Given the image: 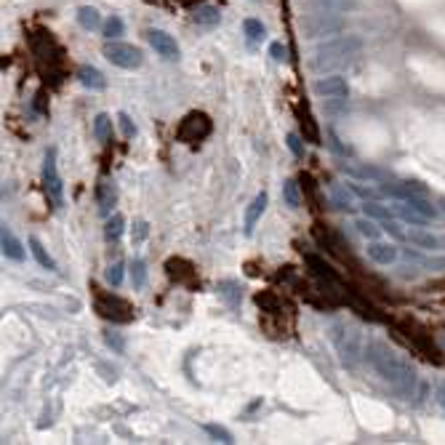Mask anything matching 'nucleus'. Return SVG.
Instances as JSON below:
<instances>
[{"instance_id": "obj_1", "label": "nucleus", "mask_w": 445, "mask_h": 445, "mask_svg": "<svg viewBox=\"0 0 445 445\" xmlns=\"http://www.w3.org/2000/svg\"><path fill=\"white\" fill-rule=\"evenodd\" d=\"M363 355H366V360L371 363L373 371L379 373L403 400H411V397H414V392H416V371L411 368L408 360H403V357L397 355L395 349H390L384 342L371 339V342L366 344V352H363Z\"/></svg>"}, {"instance_id": "obj_2", "label": "nucleus", "mask_w": 445, "mask_h": 445, "mask_svg": "<svg viewBox=\"0 0 445 445\" xmlns=\"http://www.w3.org/2000/svg\"><path fill=\"white\" fill-rule=\"evenodd\" d=\"M363 51V40L355 38V35H344V38H333V40H325L318 49H312L309 53V70L318 75L333 73L339 67H346L349 62H355Z\"/></svg>"}, {"instance_id": "obj_3", "label": "nucleus", "mask_w": 445, "mask_h": 445, "mask_svg": "<svg viewBox=\"0 0 445 445\" xmlns=\"http://www.w3.org/2000/svg\"><path fill=\"white\" fill-rule=\"evenodd\" d=\"M342 27H344V19L339 14H304L298 22V32L307 40H320V38L325 40L328 35L342 32Z\"/></svg>"}, {"instance_id": "obj_4", "label": "nucleus", "mask_w": 445, "mask_h": 445, "mask_svg": "<svg viewBox=\"0 0 445 445\" xmlns=\"http://www.w3.org/2000/svg\"><path fill=\"white\" fill-rule=\"evenodd\" d=\"M101 53H104V59L110 64H115L120 70H139L142 62H144V53L142 51L136 49V46H131V43H120V40H107Z\"/></svg>"}, {"instance_id": "obj_5", "label": "nucleus", "mask_w": 445, "mask_h": 445, "mask_svg": "<svg viewBox=\"0 0 445 445\" xmlns=\"http://www.w3.org/2000/svg\"><path fill=\"white\" fill-rule=\"evenodd\" d=\"M43 187H46V195L53 203V208H62L64 205V184H62V176H59V166H56V149H46V157H43Z\"/></svg>"}, {"instance_id": "obj_6", "label": "nucleus", "mask_w": 445, "mask_h": 445, "mask_svg": "<svg viewBox=\"0 0 445 445\" xmlns=\"http://www.w3.org/2000/svg\"><path fill=\"white\" fill-rule=\"evenodd\" d=\"M333 344L339 349V355H342V363L344 366H355L357 363V355H360V336L352 331V328H346V325H333Z\"/></svg>"}, {"instance_id": "obj_7", "label": "nucleus", "mask_w": 445, "mask_h": 445, "mask_svg": "<svg viewBox=\"0 0 445 445\" xmlns=\"http://www.w3.org/2000/svg\"><path fill=\"white\" fill-rule=\"evenodd\" d=\"M312 91L318 99H346L349 97V83L344 75L328 73L325 77H315L312 80Z\"/></svg>"}, {"instance_id": "obj_8", "label": "nucleus", "mask_w": 445, "mask_h": 445, "mask_svg": "<svg viewBox=\"0 0 445 445\" xmlns=\"http://www.w3.org/2000/svg\"><path fill=\"white\" fill-rule=\"evenodd\" d=\"M208 134H211V120H208V115H203V112H190V115L181 120V125H179V139L187 142V144L203 142Z\"/></svg>"}, {"instance_id": "obj_9", "label": "nucleus", "mask_w": 445, "mask_h": 445, "mask_svg": "<svg viewBox=\"0 0 445 445\" xmlns=\"http://www.w3.org/2000/svg\"><path fill=\"white\" fill-rule=\"evenodd\" d=\"M147 43L155 49V53L163 56L166 62H179V56H181L179 43L173 40L166 29H147Z\"/></svg>"}, {"instance_id": "obj_10", "label": "nucleus", "mask_w": 445, "mask_h": 445, "mask_svg": "<svg viewBox=\"0 0 445 445\" xmlns=\"http://www.w3.org/2000/svg\"><path fill=\"white\" fill-rule=\"evenodd\" d=\"M355 5V0H304V14H344Z\"/></svg>"}, {"instance_id": "obj_11", "label": "nucleus", "mask_w": 445, "mask_h": 445, "mask_svg": "<svg viewBox=\"0 0 445 445\" xmlns=\"http://www.w3.org/2000/svg\"><path fill=\"white\" fill-rule=\"evenodd\" d=\"M115 200H118V190L110 179H101L97 184V205H99V214L101 216H110L112 208H115Z\"/></svg>"}, {"instance_id": "obj_12", "label": "nucleus", "mask_w": 445, "mask_h": 445, "mask_svg": "<svg viewBox=\"0 0 445 445\" xmlns=\"http://www.w3.org/2000/svg\"><path fill=\"white\" fill-rule=\"evenodd\" d=\"M0 248H3V256H5V259H14V262H22V259H25V248H22L19 238H16L8 227L0 229Z\"/></svg>"}, {"instance_id": "obj_13", "label": "nucleus", "mask_w": 445, "mask_h": 445, "mask_svg": "<svg viewBox=\"0 0 445 445\" xmlns=\"http://www.w3.org/2000/svg\"><path fill=\"white\" fill-rule=\"evenodd\" d=\"M77 80H80L86 88H91V91H104V88H107V77H104L101 70H97L94 64L77 67Z\"/></svg>"}, {"instance_id": "obj_14", "label": "nucleus", "mask_w": 445, "mask_h": 445, "mask_svg": "<svg viewBox=\"0 0 445 445\" xmlns=\"http://www.w3.org/2000/svg\"><path fill=\"white\" fill-rule=\"evenodd\" d=\"M368 259L376 262V264H381V267H390V264H395L397 262V248L390 246V243L373 240L371 246H368Z\"/></svg>"}, {"instance_id": "obj_15", "label": "nucleus", "mask_w": 445, "mask_h": 445, "mask_svg": "<svg viewBox=\"0 0 445 445\" xmlns=\"http://www.w3.org/2000/svg\"><path fill=\"white\" fill-rule=\"evenodd\" d=\"M267 203H270V195H267L264 190H262L256 198L251 200V205L246 208V235H251V232H253V227H256V222L262 219V214H264Z\"/></svg>"}, {"instance_id": "obj_16", "label": "nucleus", "mask_w": 445, "mask_h": 445, "mask_svg": "<svg viewBox=\"0 0 445 445\" xmlns=\"http://www.w3.org/2000/svg\"><path fill=\"white\" fill-rule=\"evenodd\" d=\"M216 291H219V296L227 301L229 309H238V307H240V301H243V288H240L238 280H222Z\"/></svg>"}, {"instance_id": "obj_17", "label": "nucleus", "mask_w": 445, "mask_h": 445, "mask_svg": "<svg viewBox=\"0 0 445 445\" xmlns=\"http://www.w3.org/2000/svg\"><path fill=\"white\" fill-rule=\"evenodd\" d=\"M27 243H29V251H32L35 262H38L43 270H49V272H56V270H59V267H56V262H53V256L46 251V246H43V243H40L35 235H29V240H27Z\"/></svg>"}, {"instance_id": "obj_18", "label": "nucleus", "mask_w": 445, "mask_h": 445, "mask_svg": "<svg viewBox=\"0 0 445 445\" xmlns=\"http://www.w3.org/2000/svg\"><path fill=\"white\" fill-rule=\"evenodd\" d=\"M222 22V11L216 8V5H200L198 11L192 14V25H198V27H216Z\"/></svg>"}, {"instance_id": "obj_19", "label": "nucleus", "mask_w": 445, "mask_h": 445, "mask_svg": "<svg viewBox=\"0 0 445 445\" xmlns=\"http://www.w3.org/2000/svg\"><path fill=\"white\" fill-rule=\"evenodd\" d=\"M307 264L312 267V275L315 277H320L325 285H331V288H339V280H336V275H333V270L322 262V259H318V256H307Z\"/></svg>"}, {"instance_id": "obj_20", "label": "nucleus", "mask_w": 445, "mask_h": 445, "mask_svg": "<svg viewBox=\"0 0 445 445\" xmlns=\"http://www.w3.org/2000/svg\"><path fill=\"white\" fill-rule=\"evenodd\" d=\"M405 240H411L416 248H424V251H435V248H440V238H435L432 232H427V229H411L408 235H405Z\"/></svg>"}, {"instance_id": "obj_21", "label": "nucleus", "mask_w": 445, "mask_h": 445, "mask_svg": "<svg viewBox=\"0 0 445 445\" xmlns=\"http://www.w3.org/2000/svg\"><path fill=\"white\" fill-rule=\"evenodd\" d=\"M77 25L83 27V29H88V32H94V29L104 27L101 25L99 11H97L94 5H83V8H77Z\"/></svg>"}, {"instance_id": "obj_22", "label": "nucleus", "mask_w": 445, "mask_h": 445, "mask_svg": "<svg viewBox=\"0 0 445 445\" xmlns=\"http://www.w3.org/2000/svg\"><path fill=\"white\" fill-rule=\"evenodd\" d=\"M123 229H125V219L120 214H112V216L107 219V224H104V240H107V243H118L120 235H123Z\"/></svg>"}, {"instance_id": "obj_23", "label": "nucleus", "mask_w": 445, "mask_h": 445, "mask_svg": "<svg viewBox=\"0 0 445 445\" xmlns=\"http://www.w3.org/2000/svg\"><path fill=\"white\" fill-rule=\"evenodd\" d=\"M403 203H408L411 208H416V211H419V214H424L427 219H437V208H435L429 200L424 198V195H416V192H411V195L403 200Z\"/></svg>"}, {"instance_id": "obj_24", "label": "nucleus", "mask_w": 445, "mask_h": 445, "mask_svg": "<svg viewBox=\"0 0 445 445\" xmlns=\"http://www.w3.org/2000/svg\"><path fill=\"white\" fill-rule=\"evenodd\" d=\"M243 32H246V40L251 46H259L267 38V29H264V25L259 19H246L243 22Z\"/></svg>"}, {"instance_id": "obj_25", "label": "nucleus", "mask_w": 445, "mask_h": 445, "mask_svg": "<svg viewBox=\"0 0 445 445\" xmlns=\"http://www.w3.org/2000/svg\"><path fill=\"white\" fill-rule=\"evenodd\" d=\"M94 136H97V142H110L112 139V118L107 115V112H101L94 118Z\"/></svg>"}, {"instance_id": "obj_26", "label": "nucleus", "mask_w": 445, "mask_h": 445, "mask_svg": "<svg viewBox=\"0 0 445 445\" xmlns=\"http://www.w3.org/2000/svg\"><path fill=\"white\" fill-rule=\"evenodd\" d=\"M397 214H400V219L408 224H416V227H424L427 222H432V219H427L424 214H419L416 208H411L408 203H403V205H397Z\"/></svg>"}, {"instance_id": "obj_27", "label": "nucleus", "mask_w": 445, "mask_h": 445, "mask_svg": "<svg viewBox=\"0 0 445 445\" xmlns=\"http://www.w3.org/2000/svg\"><path fill=\"white\" fill-rule=\"evenodd\" d=\"M283 200L288 208H301V195H298V184L294 179H285L283 181Z\"/></svg>"}, {"instance_id": "obj_28", "label": "nucleus", "mask_w": 445, "mask_h": 445, "mask_svg": "<svg viewBox=\"0 0 445 445\" xmlns=\"http://www.w3.org/2000/svg\"><path fill=\"white\" fill-rule=\"evenodd\" d=\"M101 29H104V38H107V40H118V38L125 32V25H123V19H120V16H110V19L104 22V27H101Z\"/></svg>"}, {"instance_id": "obj_29", "label": "nucleus", "mask_w": 445, "mask_h": 445, "mask_svg": "<svg viewBox=\"0 0 445 445\" xmlns=\"http://www.w3.org/2000/svg\"><path fill=\"white\" fill-rule=\"evenodd\" d=\"M355 227H357V232H360L363 238H368V240H379V235H381V229L373 224L371 216H363V219H357V222H355Z\"/></svg>"}, {"instance_id": "obj_30", "label": "nucleus", "mask_w": 445, "mask_h": 445, "mask_svg": "<svg viewBox=\"0 0 445 445\" xmlns=\"http://www.w3.org/2000/svg\"><path fill=\"white\" fill-rule=\"evenodd\" d=\"M131 283H134V288H144V283H147V270H144L142 259L131 262Z\"/></svg>"}, {"instance_id": "obj_31", "label": "nucleus", "mask_w": 445, "mask_h": 445, "mask_svg": "<svg viewBox=\"0 0 445 445\" xmlns=\"http://www.w3.org/2000/svg\"><path fill=\"white\" fill-rule=\"evenodd\" d=\"M363 214L371 216V219H379V222L390 219V208H384V205H379V203H366V205H363Z\"/></svg>"}, {"instance_id": "obj_32", "label": "nucleus", "mask_w": 445, "mask_h": 445, "mask_svg": "<svg viewBox=\"0 0 445 445\" xmlns=\"http://www.w3.org/2000/svg\"><path fill=\"white\" fill-rule=\"evenodd\" d=\"M104 277H107V283H110L112 288H118V285L123 283V264H120V262L110 264V267H107V272H104Z\"/></svg>"}, {"instance_id": "obj_33", "label": "nucleus", "mask_w": 445, "mask_h": 445, "mask_svg": "<svg viewBox=\"0 0 445 445\" xmlns=\"http://www.w3.org/2000/svg\"><path fill=\"white\" fill-rule=\"evenodd\" d=\"M205 432L214 437V440H219V443L229 445L232 443V435H229V429H224L219 424H205Z\"/></svg>"}, {"instance_id": "obj_34", "label": "nucleus", "mask_w": 445, "mask_h": 445, "mask_svg": "<svg viewBox=\"0 0 445 445\" xmlns=\"http://www.w3.org/2000/svg\"><path fill=\"white\" fill-rule=\"evenodd\" d=\"M298 123H301V131H307V139H309L312 144H320V131H318V125H315V120H312L309 115L301 118Z\"/></svg>"}, {"instance_id": "obj_35", "label": "nucleus", "mask_w": 445, "mask_h": 445, "mask_svg": "<svg viewBox=\"0 0 445 445\" xmlns=\"http://www.w3.org/2000/svg\"><path fill=\"white\" fill-rule=\"evenodd\" d=\"M104 342H107V346H110V349H115L118 355H123V352H125V342H123V336H120V333L107 331V333H104Z\"/></svg>"}, {"instance_id": "obj_36", "label": "nucleus", "mask_w": 445, "mask_h": 445, "mask_svg": "<svg viewBox=\"0 0 445 445\" xmlns=\"http://www.w3.org/2000/svg\"><path fill=\"white\" fill-rule=\"evenodd\" d=\"M333 203H336L339 208H344V211H352V195L344 192L342 187H333Z\"/></svg>"}, {"instance_id": "obj_37", "label": "nucleus", "mask_w": 445, "mask_h": 445, "mask_svg": "<svg viewBox=\"0 0 445 445\" xmlns=\"http://www.w3.org/2000/svg\"><path fill=\"white\" fill-rule=\"evenodd\" d=\"M381 229H384L390 238H395V240H403V238H405V232L400 229V224L392 222V219H384V222H381Z\"/></svg>"}, {"instance_id": "obj_38", "label": "nucleus", "mask_w": 445, "mask_h": 445, "mask_svg": "<svg viewBox=\"0 0 445 445\" xmlns=\"http://www.w3.org/2000/svg\"><path fill=\"white\" fill-rule=\"evenodd\" d=\"M270 56H272L275 62H288V49L283 43H272L270 46Z\"/></svg>"}, {"instance_id": "obj_39", "label": "nucleus", "mask_w": 445, "mask_h": 445, "mask_svg": "<svg viewBox=\"0 0 445 445\" xmlns=\"http://www.w3.org/2000/svg\"><path fill=\"white\" fill-rule=\"evenodd\" d=\"M118 123H120V128H123V136H125V139H131V136L136 134V128H134L131 118H128L125 112H120V115H118Z\"/></svg>"}, {"instance_id": "obj_40", "label": "nucleus", "mask_w": 445, "mask_h": 445, "mask_svg": "<svg viewBox=\"0 0 445 445\" xmlns=\"http://www.w3.org/2000/svg\"><path fill=\"white\" fill-rule=\"evenodd\" d=\"M285 142H288V149H291L296 157H301V155H304V147H301V142H298L296 134H288V136H285Z\"/></svg>"}, {"instance_id": "obj_41", "label": "nucleus", "mask_w": 445, "mask_h": 445, "mask_svg": "<svg viewBox=\"0 0 445 445\" xmlns=\"http://www.w3.org/2000/svg\"><path fill=\"white\" fill-rule=\"evenodd\" d=\"M147 238V222H136L134 224V243H142Z\"/></svg>"}, {"instance_id": "obj_42", "label": "nucleus", "mask_w": 445, "mask_h": 445, "mask_svg": "<svg viewBox=\"0 0 445 445\" xmlns=\"http://www.w3.org/2000/svg\"><path fill=\"white\" fill-rule=\"evenodd\" d=\"M352 192L360 195V198H376V195H379L376 190H371V187H360V184H352Z\"/></svg>"}, {"instance_id": "obj_43", "label": "nucleus", "mask_w": 445, "mask_h": 445, "mask_svg": "<svg viewBox=\"0 0 445 445\" xmlns=\"http://www.w3.org/2000/svg\"><path fill=\"white\" fill-rule=\"evenodd\" d=\"M429 267H432V270H443L445 259H432V262H429Z\"/></svg>"}, {"instance_id": "obj_44", "label": "nucleus", "mask_w": 445, "mask_h": 445, "mask_svg": "<svg viewBox=\"0 0 445 445\" xmlns=\"http://www.w3.org/2000/svg\"><path fill=\"white\" fill-rule=\"evenodd\" d=\"M437 397H440V405H443V411H445V384L437 387Z\"/></svg>"}, {"instance_id": "obj_45", "label": "nucleus", "mask_w": 445, "mask_h": 445, "mask_svg": "<svg viewBox=\"0 0 445 445\" xmlns=\"http://www.w3.org/2000/svg\"><path fill=\"white\" fill-rule=\"evenodd\" d=\"M443 211H445V200H443Z\"/></svg>"}]
</instances>
